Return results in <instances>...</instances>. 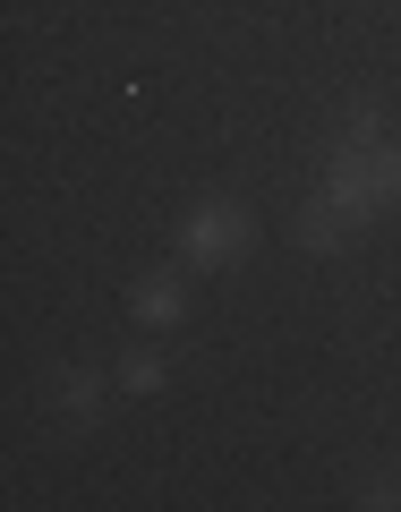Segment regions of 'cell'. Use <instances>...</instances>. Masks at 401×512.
<instances>
[{"mask_svg": "<svg viewBox=\"0 0 401 512\" xmlns=\"http://www.w3.org/2000/svg\"><path fill=\"white\" fill-rule=\"evenodd\" d=\"M197 248H231V214H205L197 222Z\"/></svg>", "mask_w": 401, "mask_h": 512, "instance_id": "obj_1", "label": "cell"}]
</instances>
